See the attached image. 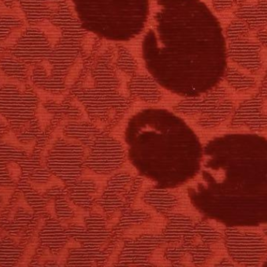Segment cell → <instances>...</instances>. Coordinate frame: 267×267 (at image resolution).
<instances>
[{"label":"cell","instance_id":"cell-2","mask_svg":"<svg viewBox=\"0 0 267 267\" xmlns=\"http://www.w3.org/2000/svg\"><path fill=\"white\" fill-rule=\"evenodd\" d=\"M7 170H9V175L11 177L13 181H16L20 179V174H21V170L17 163H8Z\"/></svg>","mask_w":267,"mask_h":267},{"label":"cell","instance_id":"cell-1","mask_svg":"<svg viewBox=\"0 0 267 267\" xmlns=\"http://www.w3.org/2000/svg\"><path fill=\"white\" fill-rule=\"evenodd\" d=\"M124 138L132 167L155 189H178L200 172L203 153L197 134L167 109L137 111L128 120Z\"/></svg>","mask_w":267,"mask_h":267},{"label":"cell","instance_id":"cell-3","mask_svg":"<svg viewBox=\"0 0 267 267\" xmlns=\"http://www.w3.org/2000/svg\"><path fill=\"white\" fill-rule=\"evenodd\" d=\"M14 192L13 188H5V187H0V196H2L4 199L6 198V201H8V199L10 197L11 194Z\"/></svg>","mask_w":267,"mask_h":267},{"label":"cell","instance_id":"cell-4","mask_svg":"<svg viewBox=\"0 0 267 267\" xmlns=\"http://www.w3.org/2000/svg\"><path fill=\"white\" fill-rule=\"evenodd\" d=\"M1 57H2V54H0V59H1Z\"/></svg>","mask_w":267,"mask_h":267}]
</instances>
